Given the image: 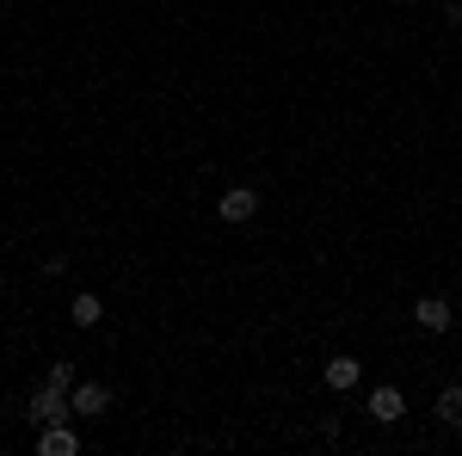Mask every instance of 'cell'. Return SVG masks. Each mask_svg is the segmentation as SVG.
<instances>
[{"instance_id": "cell-10", "label": "cell", "mask_w": 462, "mask_h": 456, "mask_svg": "<svg viewBox=\"0 0 462 456\" xmlns=\"http://www.w3.org/2000/svg\"><path fill=\"white\" fill-rule=\"evenodd\" d=\"M43 383H56V388H69V395H74V364H50V377H43Z\"/></svg>"}, {"instance_id": "cell-7", "label": "cell", "mask_w": 462, "mask_h": 456, "mask_svg": "<svg viewBox=\"0 0 462 456\" xmlns=\"http://www.w3.org/2000/svg\"><path fill=\"white\" fill-rule=\"evenodd\" d=\"M320 377H327V388H357V377H364V370H357L352 351H339V358H327V370H320Z\"/></svg>"}, {"instance_id": "cell-9", "label": "cell", "mask_w": 462, "mask_h": 456, "mask_svg": "<svg viewBox=\"0 0 462 456\" xmlns=\"http://www.w3.org/2000/svg\"><path fill=\"white\" fill-rule=\"evenodd\" d=\"M438 420H444V425H462V383H450L444 395H438Z\"/></svg>"}, {"instance_id": "cell-1", "label": "cell", "mask_w": 462, "mask_h": 456, "mask_svg": "<svg viewBox=\"0 0 462 456\" xmlns=\"http://www.w3.org/2000/svg\"><path fill=\"white\" fill-rule=\"evenodd\" d=\"M216 216H222L228 228H241V222H253V216H259V191H253V185H228V191L216 198Z\"/></svg>"}, {"instance_id": "cell-4", "label": "cell", "mask_w": 462, "mask_h": 456, "mask_svg": "<svg viewBox=\"0 0 462 456\" xmlns=\"http://www.w3.org/2000/svg\"><path fill=\"white\" fill-rule=\"evenodd\" d=\"M74 451H80V432L69 420H50L37 432V456H74Z\"/></svg>"}, {"instance_id": "cell-5", "label": "cell", "mask_w": 462, "mask_h": 456, "mask_svg": "<svg viewBox=\"0 0 462 456\" xmlns=\"http://www.w3.org/2000/svg\"><path fill=\"white\" fill-rule=\"evenodd\" d=\"M74 414H80V420H106L111 414V388L106 383H74Z\"/></svg>"}, {"instance_id": "cell-2", "label": "cell", "mask_w": 462, "mask_h": 456, "mask_svg": "<svg viewBox=\"0 0 462 456\" xmlns=\"http://www.w3.org/2000/svg\"><path fill=\"white\" fill-rule=\"evenodd\" d=\"M74 414V401H69V388H56V383H43L32 395V420L37 425H50V420H69Z\"/></svg>"}, {"instance_id": "cell-8", "label": "cell", "mask_w": 462, "mask_h": 456, "mask_svg": "<svg viewBox=\"0 0 462 456\" xmlns=\"http://www.w3.org/2000/svg\"><path fill=\"white\" fill-rule=\"evenodd\" d=\"M69 321L74 327H99V321H106V302H99L93 290H80V296L69 302Z\"/></svg>"}, {"instance_id": "cell-6", "label": "cell", "mask_w": 462, "mask_h": 456, "mask_svg": "<svg viewBox=\"0 0 462 456\" xmlns=\"http://www.w3.org/2000/svg\"><path fill=\"white\" fill-rule=\"evenodd\" d=\"M401 414H407V395H401V388H394V383L370 388V420H376V425H394V420H401Z\"/></svg>"}, {"instance_id": "cell-3", "label": "cell", "mask_w": 462, "mask_h": 456, "mask_svg": "<svg viewBox=\"0 0 462 456\" xmlns=\"http://www.w3.org/2000/svg\"><path fill=\"white\" fill-rule=\"evenodd\" d=\"M450 321H457V309H450L444 296H420V302H413V327H420V333H450Z\"/></svg>"}]
</instances>
